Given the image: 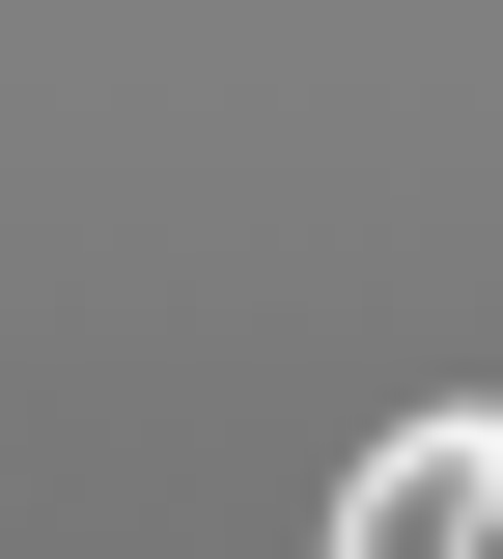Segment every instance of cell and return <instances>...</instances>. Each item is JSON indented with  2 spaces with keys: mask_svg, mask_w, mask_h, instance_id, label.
Listing matches in <instances>:
<instances>
[{
  "mask_svg": "<svg viewBox=\"0 0 503 559\" xmlns=\"http://www.w3.org/2000/svg\"><path fill=\"white\" fill-rule=\"evenodd\" d=\"M476 532H503V392H447V419H392V448L336 476L308 559H476Z\"/></svg>",
  "mask_w": 503,
  "mask_h": 559,
  "instance_id": "obj_1",
  "label": "cell"
}]
</instances>
